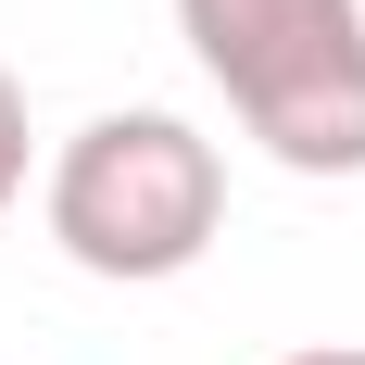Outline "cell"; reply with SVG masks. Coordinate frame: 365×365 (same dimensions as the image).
<instances>
[{"label": "cell", "mask_w": 365, "mask_h": 365, "mask_svg": "<svg viewBox=\"0 0 365 365\" xmlns=\"http://www.w3.org/2000/svg\"><path fill=\"white\" fill-rule=\"evenodd\" d=\"M38 215L63 240L76 277H113V290H164L189 264L215 252L227 227V151L189 126V113H88L63 151H51V189H38Z\"/></svg>", "instance_id": "cell-1"}, {"label": "cell", "mask_w": 365, "mask_h": 365, "mask_svg": "<svg viewBox=\"0 0 365 365\" xmlns=\"http://www.w3.org/2000/svg\"><path fill=\"white\" fill-rule=\"evenodd\" d=\"M177 38L290 177H365V0H177Z\"/></svg>", "instance_id": "cell-2"}, {"label": "cell", "mask_w": 365, "mask_h": 365, "mask_svg": "<svg viewBox=\"0 0 365 365\" xmlns=\"http://www.w3.org/2000/svg\"><path fill=\"white\" fill-rule=\"evenodd\" d=\"M26 88H13V63H0V215H13V202H26Z\"/></svg>", "instance_id": "cell-3"}, {"label": "cell", "mask_w": 365, "mask_h": 365, "mask_svg": "<svg viewBox=\"0 0 365 365\" xmlns=\"http://www.w3.org/2000/svg\"><path fill=\"white\" fill-rule=\"evenodd\" d=\"M290 365H365V340H328V353H290Z\"/></svg>", "instance_id": "cell-4"}]
</instances>
